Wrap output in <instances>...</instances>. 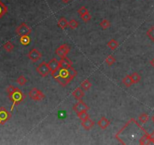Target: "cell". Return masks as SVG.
<instances>
[{
  "instance_id": "ac0fdd59",
  "label": "cell",
  "mask_w": 154,
  "mask_h": 145,
  "mask_svg": "<svg viewBox=\"0 0 154 145\" xmlns=\"http://www.w3.org/2000/svg\"><path fill=\"white\" fill-rule=\"evenodd\" d=\"M8 12V9L6 5L0 0V19Z\"/></svg>"
},
{
  "instance_id": "d4e9b609",
  "label": "cell",
  "mask_w": 154,
  "mask_h": 145,
  "mask_svg": "<svg viewBox=\"0 0 154 145\" xmlns=\"http://www.w3.org/2000/svg\"><path fill=\"white\" fill-rule=\"evenodd\" d=\"M147 36L152 42H154V26H153L152 27H150L147 31Z\"/></svg>"
},
{
  "instance_id": "8d00e7d4",
  "label": "cell",
  "mask_w": 154,
  "mask_h": 145,
  "mask_svg": "<svg viewBox=\"0 0 154 145\" xmlns=\"http://www.w3.org/2000/svg\"><path fill=\"white\" fill-rule=\"evenodd\" d=\"M152 122L154 123V115L152 116Z\"/></svg>"
},
{
  "instance_id": "1f68e13d",
  "label": "cell",
  "mask_w": 154,
  "mask_h": 145,
  "mask_svg": "<svg viewBox=\"0 0 154 145\" xmlns=\"http://www.w3.org/2000/svg\"><path fill=\"white\" fill-rule=\"evenodd\" d=\"M68 70H69V74H70V76H71V78H72L73 80L74 78L77 76V74H78V73H77V71H76V69H74L73 67H71L70 69H68Z\"/></svg>"
},
{
  "instance_id": "4fadbf2b",
  "label": "cell",
  "mask_w": 154,
  "mask_h": 145,
  "mask_svg": "<svg viewBox=\"0 0 154 145\" xmlns=\"http://www.w3.org/2000/svg\"><path fill=\"white\" fill-rule=\"evenodd\" d=\"M110 121L109 120H107L105 116H102V117L100 119L99 121L97 122L98 126H99L101 129H103V130H104V129L107 128L108 126H110Z\"/></svg>"
},
{
  "instance_id": "4316f807",
  "label": "cell",
  "mask_w": 154,
  "mask_h": 145,
  "mask_svg": "<svg viewBox=\"0 0 154 145\" xmlns=\"http://www.w3.org/2000/svg\"><path fill=\"white\" fill-rule=\"evenodd\" d=\"M138 120L141 123H146L149 120V116L147 114H141L138 117Z\"/></svg>"
},
{
  "instance_id": "83f0119b",
  "label": "cell",
  "mask_w": 154,
  "mask_h": 145,
  "mask_svg": "<svg viewBox=\"0 0 154 145\" xmlns=\"http://www.w3.org/2000/svg\"><path fill=\"white\" fill-rule=\"evenodd\" d=\"M16 82H17V83H18L20 86H25L27 82V80L26 79L25 76H20L17 79Z\"/></svg>"
},
{
  "instance_id": "f546056e",
  "label": "cell",
  "mask_w": 154,
  "mask_h": 145,
  "mask_svg": "<svg viewBox=\"0 0 154 145\" xmlns=\"http://www.w3.org/2000/svg\"><path fill=\"white\" fill-rule=\"evenodd\" d=\"M77 116H78L82 121H83V120H86L87 118H89V114H88V111H84L82 112V113H80V114H77Z\"/></svg>"
},
{
  "instance_id": "e0dca14e",
  "label": "cell",
  "mask_w": 154,
  "mask_h": 145,
  "mask_svg": "<svg viewBox=\"0 0 154 145\" xmlns=\"http://www.w3.org/2000/svg\"><path fill=\"white\" fill-rule=\"evenodd\" d=\"M123 85L125 86L126 87H130L134 84L133 81H132V80H131V77L130 75H127L125 77L123 78Z\"/></svg>"
},
{
  "instance_id": "5b68a950",
  "label": "cell",
  "mask_w": 154,
  "mask_h": 145,
  "mask_svg": "<svg viewBox=\"0 0 154 145\" xmlns=\"http://www.w3.org/2000/svg\"><path fill=\"white\" fill-rule=\"evenodd\" d=\"M29 96L32 100L36 101H42L45 98V95L41 92L40 90H39L36 88H33L29 92Z\"/></svg>"
},
{
  "instance_id": "2e32d148",
  "label": "cell",
  "mask_w": 154,
  "mask_h": 145,
  "mask_svg": "<svg viewBox=\"0 0 154 145\" xmlns=\"http://www.w3.org/2000/svg\"><path fill=\"white\" fill-rule=\"evenodd\" d=\"M57 25L61 29H65L66 28L68 27V21L66 19L65 17H61L59 20H58V22H57Z\"/></svg>"
},
{
  "instance_id": "ffe728a7",
  "label": "cell",
  "mask_w": 154,
  "mask_h": 145,
  "mask_svg": "<svg viewBox=\"0 0 154 145\" xmlns=\"http://www.w3.org/2000/svg\"><path fill=\"white\" fill-rule=\"evenodd\" d=\"M108 47H110L111 50H115L117 47L119 46V42L115 39H110L109 42H107Z\"/></svg>"
},
{
  "instance_id": "44dd1931",
  "label": "cell",
  "mask_w": 154,
  "mask_h": 145,
  "mask_svg": "<svg viewBox=\"0 0 154 145\" xmlns=\"http://www.w3.org/2000/svg\"><path fill=\"white\" fill-rule=\"evenodd\" d=\"M14 48H15L14 45H13L10 41L7 42L6 43H5V44L3 45V48L7 52H11V51H12Z\"/></svg>"
},
{
  "instance_id": "52a82bcc",
  "label": "cell",
  "mask_w": 154,
  "mask_h": 145,
  "mask_svg": "<svg viewBox=\"0 0 154 145\" xmlns=\"http://www.w3.org/2000/svg\"><path fill=\"white\" fill-rule=\"evenodd\" d=\"M73 110H74V112H76V114H79L84 111H88L89 110V106L87 105L85 102H83L82 100H79V101L73 107Z\"/></svg>"
},
{
  "instance_id": "d6a6232c",
  "label": "cell",
  "mask_w": 154,
  "mask_h": 145,
  "mask_svg": "<svg viewBox=\"0 0 154 145\" xmlns=\"http://www.w3.org/2000/svg\"><path fill=\"white\" fill-rule=\"evenodd\" d=\"M81 18H82V21H85V22H88V21H89L91 19V16L89 12L87 13V14H85V15H82V16H81Z\"/></svg>"
},
{
  "instance_id": "d6986e66",
  "label": "cell",
  "mask_w": 154,
  "mask_h": 145,
  "mask_svg": "<svg viewBox=\"0 0 154 145\" xmlns=\"http://www.w3.org/2000/svg\"><path fill=\"white\" fill-rule=\"evenodd\" d=\"M91 86H92V85H91V83L89 82L88 80H84V81H83V82L81 83V88H82V89L85 91L89 90V89L91 88Z\"/></svg>"
},
{
  "instance_id": "ba28073f",
  "label": "cell",
  "mask_w": 154,
  "mask_h": 145,
  "mask_svg": "<svg viewBox=\"0 0 154 145\" xmlns=\"http://www.w3.org/2000/svg\"><path fill=\"white\" fill-rule=\"evenodd\" d=\"M70 47L68 46L67 45L63 44L56 49L55 53H56V55H57V56H59L61 58H62V57H67V55H68V53L70 52Z\"/></svg>"
},
{
  "instance_id": "277c9868",
  "label": "cell",
  "mask_w": 154,
  "mask_h": 145,
  "mask_svg": "<svg viewBox=\"0 0 154 145\" xmlns=\"http://www.w3.org/2000/svg\"><path fill=\"white\" fill-rule=\"evenodd\" d=\"M36 71H37V73H38L41 76L45 77V76H47L50 74L51 70L49 69L48 63H47L46 62L43 61V62H42L41 63H39L38 67H36Z\"/></svg>"
},
{
  "instance_id": "3957f363",
  "label": "cell",
  "mask_w": 154,
  "mask_h": 145,
  "mask_svg": "<svg viewBox=\"0 0 154 145\" xmlns=\"http://www.w3.org/2000/svg\"><path fill=\"white\" fill-rule=\"evenodd\" d=\"M32 33L31 28L26 23H21L17 28H16V33L20 36H29Z\"/></svg>"
},
{
  "instance_id": "e575fe53",
  "label": "cell",
  "mask_w": 154,
  "mask_h": 145,
  "mask_svg": "<svg viewBox=\"0 0 154 145\" xmlns=\"http://www.w3.org/2000/svg\"><path fill=\"white\" fill-rule=\"evenodd\" d=\"M150 65L152 66L154 68V58H153L152 60L150 61Z\"/></svg>"
},
{
  "instance_id": "8992f818",
  "label": "cell",
  "mask_w": 154,
  "mask_h": 145,
  "mask_svg": "<svg viewBox=\"0 0 154 145\" xmlns=\"http://www.w3.org/2000/svg\"><path fill=\"white\" fill-rule=\"evenodd\" d=\"M11 117V114L4 107H0V126L8 122Z\"/></svg>"
},
{
  "instance_id": "8fae6325",
  "label": "cell",
  "mask_w": 154,
  "mask_h": 145,
  "mask_svg": "<svg viewBox=\"0 0 154 145\" xmlns=\"http://www.w3.org/2000/svg\"><path fill=\"white\" fill-rule=\"evenodd\" d=\"M48 65H49V69H50L51 72L56 71L57 69H60L59 61H57V58L51 59L49 63H48Z\"/></svg>"
},
{
  "instance_id": "9c48e42d",
  "label": "cell",
  "mask_w": 154,
  "mask_h": 145,
  "mask_svg": "<svg viewBox=\"0 0 154 145\" xmlns=\"http://www.w3.org/2000/svg\"><path fill=\"white\" fill-rule=\"evenodd\" d=\"M42 53H41L38 49H36V48H33V49H31V51L28 53L27 55L28 58L31 60L33 62L38 61L42 57Z\"/></svg>"
},
{
  "instance_id": "7a4b0ae2",
  "label": "cell",
  "mask_w": 154,
  "mask_h": 145,
  "mask_svg": "<svg viewBox=\"0 0 154 145\" xmlns=\"http://www.w3.org/2000/svg\"><path fill=\"white\" fill-rule=\"evenodd\" d=\"M9 99L11 101H12V106H11V110L12 111L14 110V107L15 105H17L19 104L20 103H21L22 101L24 100L25 98V95H23V93L21 92V90H20L18 88H15V89L12 92H11L9 94Z\"/></svg>"
},
{
  "instance_id": "4dcf8cb0",
  "label": "cell",
  "mask_w": 154,
  "mask_h": 145,
  "mask_svg": "<svg viewBox=\"0 0 154 145\" xmlns=\"http://www.w3.org/2000/svg\"><path fill=\"white\" fill-rule=\"evenodd\" d=\"M77 12L79 13V15H80V16H82V15H85V14H87V13H89V10L87 9L86 7L82 6L80 9L77 11Z\"/></svg>"
},
{
  "instance_id": "7402d4cb",
  "label": "cell",
  "mask_w": 154,
  "mask_h": 145,
  "mask_svg": "<svg viewBox=\"0 0 154 145\" xmlns=\"http://www.w3.org/2000/svg\"><path fill=\"white\" fill-rule=\"evenodd\" d=\"M68 27L70 28L71 29H75L79 27V22L76 21L75 19L70 20L69 22H68Z\"/></svg>"
},
{
  "instance_id": "484cf974",
  "label": "cell",
  "mask_w": 154,
  "mask_h": 145,
  "mask_svg": "<svg viewBox=\"0 0 154 145\" xmlns=\"http://www.w3.org/2000/svg\"><path fill=\"white\" fill-rule=\"evenodd\" d=\"M20 42L23 45H27L30 42V39L29 36H21L20 39Z\"/></svg>"
},
{
  "instance_id": "d590c367",
  "label": "cell",
  "mask_w": 154,
  "mask_h": 145,
  "mask_svg": "<svg viewBox=\"0 0 154 145\" xmlns=\"http://www.w3.org/2000/svg\"><path fill=\"white\" fill-rule=\"evenodd\" d=\"M61 1L63 2V3H66V4H67V3H69L71 0H61Z\"/></svg>"
},
{
  "instance_id": "5bb4252c",
  "label": "cell",
  "mask_w": 154,
  "mask_h": 145,
  "mask_svg": "<svg viewBox=\"0 0 154 145\" xmlns=\"http://www.w3.org/2000/svg\"><path fill=\"white\" fill-rule=\"evenodd\" d=\"M72 95L75 98V99L79 101V100H82V98L85 96V93L82 88L79 87V88H76V89L73 92Z\"/></svg>"
},
{
  "instance_id": "836d02e7",
  "label": "cell",
  "mask_w": 154,
  "mask_h": 145,
  "mask_svg": "<svg viewBox=\"0 0 154 145\" xmlns=\"http://www.w3.org/2000/svg\"><path fill=\"white\" fill-rule=\"evenodd\" d=\"M149 136H150L151 141H152L153 144H154V132H153L151 134H149Z\"/></svg>"
},
{
  "instance_id": "6da1fadb",
  "label": "cell",
  "mask_w": 154,
  "mask_h": 145,
  "mask_svg": "<svg viewBox=\"0 0 154 145\" xmlns=\"http://www.w3.org/2000/svg\"><path fill=\"white\" fill-rule=\"evenodd\" d=\"M51 76L59 83L62 86H67L69 83L73 80L71 76H70L69 70L66 69H57L56 71L51 72Z\"/></svg>"
},
{
  "instance_id": "30bf717a",
  "label": "cell",
  "mask_w": 154,
  "mask_h": 145,
  "mask_svg": "<svg viewBox=\"0 0 154 145\" xmlns=\"http://www.w3.org/2000/svg\"><path fill=\"white\" fill-rule=\"evenodd\" d=\"M72 61H70V59L67 57H62L59 61V67L60 68H61V69H70V68L72 67Z\"/></svg>"
},
{
  "instance_id": "f1b7e54d",
  "label": "cell",
  "mask_w": 154,
  "mask_h": 145,
  "mask_svg": "<svg viewBox=\"0 0 154 145\" xmlns=\"http://www.w3.org/2000/svg\"><path fill=\"white\" fill-rule=\"evenodd\" d=\"M105 62H106V63L107 64V65L112 66L113 64V63L116 62V59L114 58L112 55H109V56H108V57L106 58Z\"/></svg>"
},
{
  "instance_id": "cb8c5ba5",
  "label": "cell",
  "mask_w": 154,
  "mask_h": 145,
  "mask_svg": "<svg viewBox=\"0 0 154 145\" xmlns=\"http://www.w3.org/2000/svg\"><path fill=\"white\" fill-rule=\"evenodd\" d=\"M131 77L132 81H133L134 84L139 82L140 81H141V76H140L137 73H133V74L131 75Z\"/></svg>"
},
{
  "instance_id": "7c38bea8",
  "label": "cell",
  "mask_w": 154,
  "mask_h": 145,
  "mask_svg": "<svg viewBox=\"0 0 154 145\" xmlns=\"http://www.w3.org/2000/svg\"><path fill=\"white\" fill-rule=\"evenodd\" d=\"M81 125H82L83 128L85 129V130H90V129H91V128H93V126H95V122L89 117L87 118L86 120L82 121Z\"/></svg>"
},
{
  "instance_id": "603a6c76",
  "label": "cell",
  "mask_w": 154,
  "mask_h": 145,
  "mask_svg": "<svg viewBox=\"0 0 154 145\" xmlns=\"http://www.w3.org/2000/svg\"><path fill=\"white\" fill-rule=\"evenodd\" d=\"M110 25H111V24H110V21L107 19H103V21L100 23V26H101V27L103 29H104V30L107 29V28L110 27Z\"/></svg>"
},
{
  "instance_id": "9a60e30c",
  "label": "cell",
  "mask_w": 154,
  "mask_h": 145,
  "mask_svg": "<svg viewBox=\"0 0 154 145\" xmlns=\"http://www.w3.org/2000/svg\"><path fill=\"white\" fill-rule=\"evenodd\" d=\"M139 144H153L148 133H145V135H144L141 138V139L139 140Z\"/></svg>"
}]
</instances>
